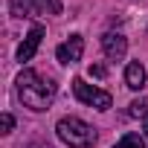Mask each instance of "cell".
<instances>
[{
    "label": "cell",
    "instance_id": "obj_8",
    "mask_svg": "<svg viewBox=\"0 0 148 148\" xmlns=\"http://www.w3.org/2000/svg\"><path fill=\"white\" fill-rule=\"evenodd\" d=\"M113 148H145V139H142L139 134H125V136H122V142H119V145H113Z\"/></svg>",
    "mask_w": 148,
    "mask_h": 148
},
{
    "label": "cell",
    "instance_id": "obj_11",
    "mask_svg": "<svg viewBox=\"0 0 148 148\" xmlns=\"http://www.w3.org/2000/svg\"><path fill=\"white\" fill-rule=\"evenodd\" d=\"M131 116H142V119H148V102H145V99L131 102Z\"/></svg>",
    "mask_w": 148,
    "mask_h": 148
},
{
    "label": "cell",
    "instance_id": "obj_1",
    "mask_svg": "<svg viewBox=\"0 0 148 148\" xmlns=\"http://www.w3.org/2000/svg\"><path fill=\"white\" fill-rule=\"evenodd\" d=\"M18 96L26 108L32 110H47L52 105L55 96V84H49L47 79H41L35 70H23L18 76Z\"/></svg>",
    "mask_w": 148,
    "mask_h": 148
},
{
    "label": "cell",
    "instance_id": "obj_13",
    "mask_svg": "<svg viewBox=\"0 0 148 148\" xmlns=\"http://www.w3.org/2000/svg\"><path fill=\"white\" fill-rule=\"evenodd\" d=\"M90 76H96V79H105V76H108V70H105L102 64H90Z\"/></svg>",
    "mask_w": 148,
    "mask_h": 148
},
{
    "label": "cell",
    "instance_id": "obj_3",
    "mask_svg": "<svg viewBox=\"0 0 148 148\" xmlns=\"http://www.w3.org/2000/svg\"><path fill=\"white\" fill-rule=\"evenodd\" d=\"M73 93H76L79 102H84V105H90L96 110H108L113 105L110 93H105V90H99L93 84H84V79H73Z\"/></svg>",
    "mask_w": 148,
    "mask_h": 148
},
{
    "label": "cell",
    "instance_id": "obj_12",
    "mask_svg": "<svg viewBox=\"0 0 148 148\" xmlns=\"http://www.w3.org/2000/svg\"><path fill=\"white\" fill-rule=\"evenodd\" d=\"M0 125H3V134H12V128H15V116H12V113H3V116H0Z\"/></svg>",
    "mask_w": 148,
    "mask_h": 148
},
{
    "label": "cell",
    "instance_id": "obj_7",
    "mask_svg": "<svg viewBox=\"0 0 148 148\" xmlns=\"http://www.w3.org/2000/svg\"><path fill=\"white\" fill-rule=\"evenodd\" d=\"M125 84H128L131 90H142V84H145V70H142V64L131 61V64L125 67Z\"/></svg>",
    "mask_w": 148,
    "mask_h": 148
},
{
    "label": "cell",
    "instance_id": "obj_15",
    "mask_svg": "<svg viewBox=\"0 0 148 148\" xmlns=\"http://www.w3.org/2000/svg\"><path fill=\"white\" fill-rule=\"evenodd\" d=\"M142 131H145V136H148V119H145V125H142Z\"/></svg>",
    "mask_w": 148,
    "mask_h": 148
},
{
    "label": "cell",
    "instance_id": "obj_9",
    "mask_svg": "<svg viewBox=\"0 0 148 148\" xmlns=\"http://www.w3.org/2000/svg\"><path fill=\"white\" fill-rule=\"evenodd\" d=\"M32 3H35L38 9L49 12V15H61V0H32Z\"/></svg>",
    "mask_w": 148,
    "mask_h": 148
},
{
    "label": "cell",
    "instance_id": "obj_6",
    "mask_svg": "<svg viewBox=\"0 0 148 148\" xmlns=\"http://www.w3.org/2000/svg\"><path fill=\"white\" fill-rule=\"evenodd\" d=\"M102 49H105V55H108L110 61H119V58L125 55V49H128V41H125V35H119V32H105V35H102Z\"/></svg>",
    "mask_w": 148,
    "mask_h": 148
},
{
    "label": "cell",
    "instance_id": "obj_14",
    "mask_svg": "<svg viewBox=\"0 0 148 148\" xmlns=\"http://www.w3.org/2000/svg\"><path fill=\"white\" fill-rule=\"evenodd\" d=\"M26 148H49L47 142H32V145H26Z\"/></svg>",
    "mask_w": 148,
    "mask_h": 148
},
{
    "label": "cell",
    "instance_id": "obj_2",
    "mask_svg": "<svg viewBox=\"0 0 148 148\" xmlns=\"http://www.w3.org/2000/svg\"><path fill=\"white\" fill-rule=\"evenodd\" d=\"M55 131H58L61 142H67L70 148H90L96 142V131L84 119H79V116H64L55 125Z\"/></svg>",
    "mask_w": 148,
    "mask_h": 148
},
{
    "label": "cell",
    "instance_id": "obj_10",
    "mask_svg": "<svg viewBox=\"0 0 148 148\" xmlns=\"http://www.w3.org/2000/svg\"><path fill=\"white\" fill-rule=\"evenodd\" d=\"M9 6H12V15H18V18H26L29 15V0H9Z\"/></svg>",
    "mask_w": 148,
    "mask_h": 148
},
{
    "label": "cell",
    "instance_id": "obj_5",
    "mask_svg": "<svg viewBox=\"0 0 148 148\" xmlns=\"http://www.w3.org/2000/svg\"><path fill=\"white\" fill-rule=\"evenodd\" d=\"M82 52H84V38H82V35H70V41L61 44V47L55 49V55H58L61 64H73V61H79Z\"/></svg>",
    "mask_w": 148,
    "mask_h": 148
},
{
    "label": "cell",
    "instance_id": "obj_4",
    "mask_svg": "<svg viewBox=\"0 0 148 148\" xmlns=\"http://www.w3.org/2000/svg\"><path fill=\"white\" fill-rule=\"evenodd\" d=\"M44 32H47V29H44L41 23H35V26L29 29V35H26V38H23V44L18 47V61H29V58H32V55L38 52V47H41V38H44Z\"/></svg>",
    "mask_w": 148,
    "mask_h": 148
}]
</instances>
